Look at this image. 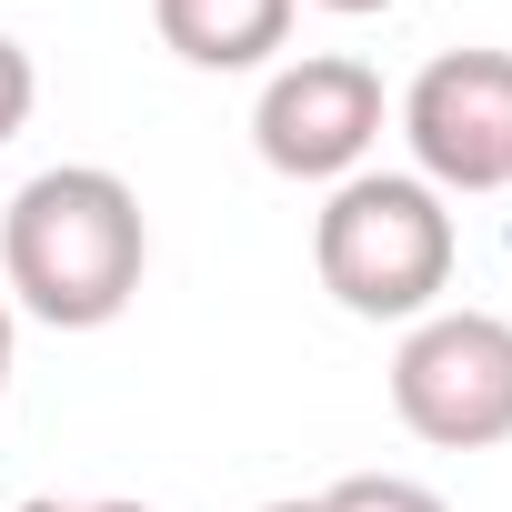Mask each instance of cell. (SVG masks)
Listing matches in <instances>:
<instances>
[{
  "mask_svg": "<svg viewBox=\"0 0 512 512\" xmlns=\"http://www.w3.org/2000/svg\"><path fill=\"white\" fill-rule=\"evenodd\" d=\"M262 512H332V502H322V492H312V502H262Z\"/></svg>",
  "mask_w": 512,
  "mask_h": 512,
  "instance_id": "12",
  "label": "cell"
},
{
  "mask_svg": "<svg viewBox=\"0 0 512 512\" xmlns=\"http://www.w3.org/2000/svg\"><path fill=\"white\" fill-rule=\"evenodd\" d=\"M402 141L432 191H512V51H442L402 91Z\"/></svg>",
  "mask_w": 512,
  "mask_h": 512,
  "instance_id": "5",
  "label": "cell"
},
{
  "mask_svg": "<svg viewBox=\"0 0 512 512\" xmlns=\"http://www.w3.org/2000/svg\"><path fill=\"white\" fill-rule=\"evenodd\" d=\"M312 272L352 322H422L452 292V211L422 171H352L312 221Z\"/></svg>",
  "mask_w": 512,
  "mask_h": 512,
  "instance_id": "2",
  "label": "cell"
},
{
  "mask_svg": "<svg viewBox=\"0 0 512 512\" xmlns=\"http://www.w3.org/2000/svg\"><path fill=\"white\" fill-rule=\"evenodd\" d=\"M141 272H151L141 191L121 171H101V161H51L0 211V292H11V312H31L51 332L121 322Z\"/></svg>",
  "mask_w": 512,
  "mask_h": 512,
  "instance_id": "1",
  "label": "cell"
},
{
  "mask_svg": "<svg viewBox=\"0 0 512 512\" xmlns=\"http://www.w3.org/2000/svg\"><path fill=\"white\" fill-rule=\"evenodd\" d=\"M332 512H452L432 482H412V472H352V482H332L322 492Z\"/></svg>",
  "mask_w": 512,
  "mask_h": 512,
  "instance_id": "7",
  "label": "cell"
},
{
  "mask_svg": "<svg viewBox=\"0 0 512 512\" xmlns=\"http://www.w3.org/2000/svg\"><path fill=\"white\" fill-rule=\"evenodd\" d=\"M0 392H11V292H0Z\"/></svg>",
  "mask_w": 512,
  "mask_h": 512,
  "instance_id": "11",
  "label": "cell"
},
{
  "mask_svg": "<svg viewBox=\"0 0 512 512\" xmlns=\"http://www.w3.org/2000/svg\"><path fill=\"white\" fill-rule=\"evenodd\" d=\"M21 512H151V502H21Z\"/></svg>",
  "mask_w": 512,
  "mask_h": 512,
  "instance_id": "9",
  "label": "cell"
},
{
  "mask_svg": "<svg viewBox=\"0 0 512 512\" xmlns=\"http://www.w3.org/2000/svg\"><path fill=\"white\" fill-rule=\"evenodd\" d=\"M392 412L432 452L512 442V322L502 312H422L392 352Z\"/></svg>",
  "mask_w": 512,
  "mask_h": 512,
  "instance_id": "3",
  "label": "cell"
},
{
  "mask_svg": "<svg viewBox=\"0 0 512 512\" xmlns=\"http://www.w3.org/2000/svg\"><path fill=\"white\" fill-rule=\"evenodd\" d=\"M31 101H41V71H31V51L0 31V151L21 141V121H31Z\"/></svg>",
  "mask_w": 512,
  "mask_h": 512,
  "instance_id": "8",
  "label": "cell"
},
{
  "mask_svg": "<svg viewBox=\"0 0 512 512\" xmlns=\"http://www.w3.org/2000/svg\"><path fill=\"white\" fill-rule=\"evenodd\" d=\"M382 71L352 51H302L262 81L251 101V151H262L282 181H352L362 151L382 141Z\"/></svg>",
  "mask_w": 512,
  "mask_h": 512,
  "instance_id": "4",
  "label": "cell"
},
{
  "mask_svg": "<svg viewBox=\"0 0 512 512\" xmlns=\"http://www.w3.org/2000/svg\"><path fill=\"white\" fill-rule=\"evenodd\" d=\"M312 11H342V21H372V11H392V0H312Z\"/></svg>",
  "mask_w": 512,
  "mask_h": 512,
  "instance_id": "10",
  "label": "cell"
},
{
  "mask_svg": "<svg viewBox=\"0 0 512 512\" xmlns=\"http://www.w3.org/2000/svg\"><path fill=\"white\" fill-rule=\"evenodd\" d=\"M302 0H151L161 51H181L191 71H262L292 41Z\"/></svg>",
  "mask_w": 512,
  "mask_h": 512,
  "instance_id": "6",
  "label": "cell"
}]
</instances>
